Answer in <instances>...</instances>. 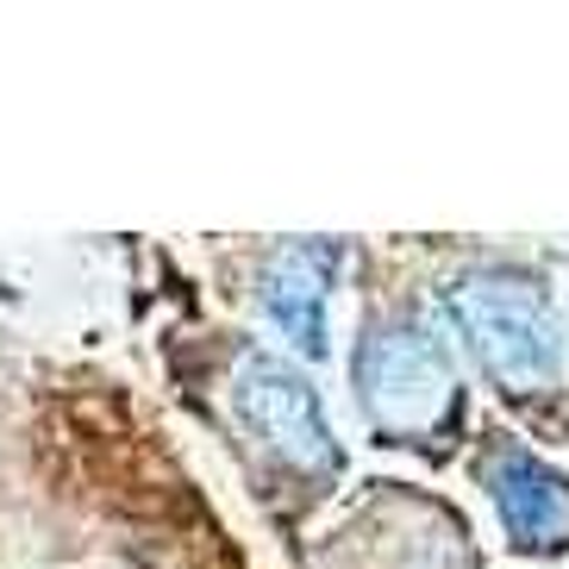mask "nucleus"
<instances>
[{"label": "nucleus", "instance_id": "nucleus-1", "mask_svg": "<svg viewBox=\"0 0 569 569\" xmlns=\"http://www.w3.org/2000/svg\"><path fill=\"white\" fill-rule=\"evenodd\" d=\"M445 313H451L463 351L513 395H538L551 388L557 363H563V332L545 301V288L507 269H469L445 288Z\"/></svg>", "mask_w": 569, "mask_h": 569}, {"label": "nucleus", "instance_id": "nucleus-2", "mask_svg": "<svg viewBox=\"0 0 569 569\" xmlns=\"http://www.w3.org/2000/svg\"><path fill=\"white\" fill-rule=\"evenodd\" d=\"M357 395L388 438H438L457 419L451 357L419 319H376L363 332Z\"/></svg>", "mask_w": 569, "mask_h": 569}, {"label": "nucleus", "instance_id": "nucleus-3", "mask_svg": "<svg viewBox=\"0 0 569 569\" xmlns=\"http://www.w3.org/2000/svg\"><path fill=\"white\" fill-rule=\"evenodd\" d=\"M232 407H238V426L276 463L301 469V476H332L338 469V438L326 426V407H319V395L288 363L244 357L232 376Z\"/></svg>", "mask_w": 569, "mask_h": 569}, {"label": "nucleus", "instance_id": "nucleus-4", "mask_svg": "<svg viewBox=\"0 0 569 569\" xmlns=\"http://www.w3.org/2000/svg\"><path fill=\"white\" fill-rule=\"evenodd\" d=\"M482 488L513 545H526V551L569 545V476H557L551 463H538L519 445H495L482 463Z\"/></svg>", "mask_w": 569, "mask_h": 569}, {"label": "nucleus", "instance_id": "nucleus-5", "mask_svg": "<svg viewBox=\"0 0 569 569\" xmlns=\"http://www.w3.org/2000/svg\"><path fill=\"white\" fill-rule=\"evenodd\" d=\"M338 244H288L263 269V307L307 357L326 351V295H332Z\"/></svg>", "mask_w": 569, "mask_h": 569}]
</instances>
